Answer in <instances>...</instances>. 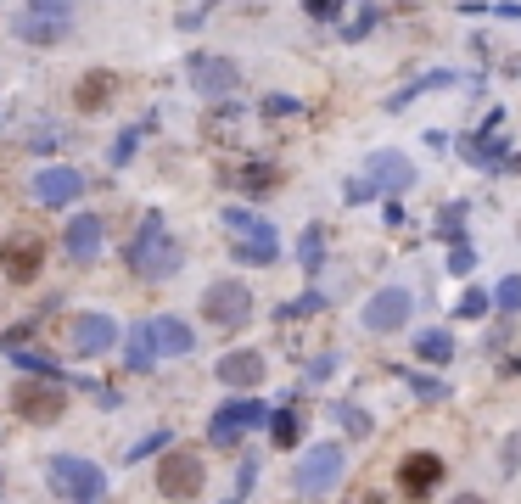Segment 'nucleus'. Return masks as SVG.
Listing matches in <instances>:
<instances>
[{"label": "nucleus", "mask_w": 521, "mask_h": 504, "mask_svg": "<svg viewBox=\"0 0 521 504\" xmlns=\"http://www.w3.org/2000/svg\"><path fill=\"white\" fill-rule=\"evenodd\" d=\"M370 196H376V185H370V180H348V202H370Z\"/></svg>", "instance_id": "36"}, {"label": "nucleus", "mask_w": 521, "mask_h": 504, "mask_svg": "<svg viewBox=\"0 0 521 504\" xmlns=\"http://www.w3.org/2000/svg\"><path fill=\"white\" fill-rule=\"evenodd\" d=\"M409 308H415V297L404 292V286H381L376 297H370L365 303V314H359V320H365V331H398V325L409 320Z\"/></svg>", "instance_id": "10"}, {"label": "nucleus", "mask_w": 521, "mask_h": 504, "mask_svg": "<svg viewBox=\"0 0 521 504\" xmlns=\"http://www.w3.org/2000/svg\"><path fill=\"white\" fill-rule=\"evenodd\" d=\"M79 191H85V174H79V168H40V174H34V196L51 202V208H68Z\"/></svg>", "instance_id": "15"}, {"label": "nucleus", "mask_w": 521, "mask_h": 504, "mask_svg": "<svg viewBox=\"0 0 521 504\" xmlns=\"http://www.w3.org/2000/svg\"><path fill=\"white\" fill-rule=\"evenodd\" d=\"M51 488H57L62 499H101V493H107V471L79 460V454H57V460H51Z\"/></svg>", "instance_id": "5"}, {"label": "nucleus", "mask_w": 521, "mask_h": 504, "mask_svg": "<svg viewBox=\"0 0 521 504\" xmlns=\"http://www.w3.org/2000/svg\"><path fill=\"white\" fill-rule=\"evenodd\" d=\"M62 247H68V258H96L101 252V219L96 213H79V219H68V236H62Z\"/></svg>", "instance_id": "17"}, {"label": "nucleus", "mask_w": 521, "mask_h": 504, "mask_svg": "<svg viewBox=\"0 0 521 504\" xmlns=\"http://www.w3.org/2000/svg\"><path fill=\"white\" fill-rule=\"evenodd\" d=\"M460 230H465V202H449V208H443V213H437V236H460Z\"/></svg>", "instance_id": "26"}, {"label": "nucleus", "mask_w": 521, "mask_h": 504, "mask_svg": "<svg viewBox=\"0 0 521 504\" xmlns=\"http://www.w3.org/2000/svg\"><path fill=\"white\" fill-rule=\"evenodd\" d=\"M34 12H51V17H68L73 12V0H29Z\"/></svg>", "instance_id": "35"}, {"label": "nucleus", "mask_w": 521, "mask_h": 504, "mask_svg": "<svg viewBox=\"0 0 521 504\" xmlns=\"http://www.w3.org/2000/svg\"><path fill=\"white\" fill-rule=\"evenodd\" d=\"M202 314H208L213 325H241L253 314V292H247L241 280H213L208 297H202Z\"/></svg>", "instance_id": "9"}, {"label": "nucleus", "mask_w": 521, "mask_h": 504, "mask_svg": "<svg viewBox=\"0 0 521 504\" xmlns=\"http://www.w3.org/2000/svg\"><path fill=\"white\" fill-rule=\"evenodd\" d=\"M505 370H516V376H521V359H510V364H505Z\"/></svg>", "instance_id": "39"}, {"label": "nucleus", "mask_w": 521, "mask_h": 504, "mask_svg": "<svg viewBox=\"0 0 521 504\" xmlns=\"http://www.w3.org/2000/svg\"><path fill=\"white\" fill-rule=\"evenodd\" d=\"M337 420H342V426H348V432H353V437H365V432H370V420H365V415H359V409H348V404H342V409H337Z\"/></svg>", "instance_id": "32"}, {"label": "nucleus", "mask_w": 521, "mask_h": 504, "mask_svg": "<svg viewBox=\"0 0 521 504\" xmlns=\"http://www.w3.org/2000/svg\"><path fill=\"white\" fill-rule=\"evenodd\" d=\"M157 493L163 499H197L202 493V460L191 448H169L163 465H157Z\"/></svg>", "instance_id": "6"}, {"label": "nucleus", "mask_w": 521, "mask_h": 504, "mask_svg": "<svg viewBox=\"0 0 521 504\" xmlns=\"http://www.w3.org/2000/svg\"><path fill=\"white\" fill-rule=\"evenodd\" d=\"M297 258H303V269H309V275L325 264V236H320V230H303V247H297Z\"/></svg>", "instance_id": "24"}, {"label": "nucleus", "mask_w": 521, "mask_h": 504, "mask_svg": "<svg viewBox=\"0 0 521 504\" xmlns=\"http://www.w3.org/2000/svg\"><path fill=\"white\" fill-rule=\"evenodd\" d=\"M493 303L516 314V308H521V275H505V280H499V286H493Z\"/></svg>", "instance_id": "27"}, {"label": "nucleus", "mask_w": 521, "mask_h": 504, "mask_svg": "<svg viewBox=\"0 0 521 504\" xmlns=\"http://www.w3.org/2000/svg\"><path fill=\"white\" fill-rule=\"evenodd\" d=\"M415 392H421V398H443V392H449V387H437L432 376H421V381H415Z\"/></svg>", "instance_id": "37"}, {"label": "nucleus", "mask_w": 521, "mask_h": 504, "mask_svg": "<svg viewBox=\"0 0 521 504\" xmlns=\"http://www.w3.org/2000/svg\"><path fill=\"white\" fill-rule=\"evenodd\" d=\"M437 84H449V73H426V79H415L409 90H398V96H393V107H404V101L426 96V90H437Z\"/></svg>", "instance_id": "29"}, {"label": "nucleus", "mask_w": 521, "mask_h": 504, "mask_svg": "<svg viewBox=\"0 0 521 504\" xmlns=\"http://www.w3.org/2000/svg\"><path fill=\"white\" fill-rule=\"evenodd\" d=\"M129 269L141 280H169L174 269H180V247L169 241V230H163V219H146L141 236H135V247H129Z\"/></svg>", "instance_id": "1"}, {"label": "nucleus", "mask_w": 521, "mask_h": 504, "mask_svg": "<svg viewBox=\"0 0 521 504\" xmlns=\"http://www.w3.org/2000/svg\"><path fill=\"white\" fill-rule=\"evenodd\" d=\"M107 101H113V79H107V73H85L79 90H73V107L79 112H101Z\"/></svg>", "instance_id": "19"}, {"label": "nucleus", "mask_w": 521, "mask_h": 504, "mask_svg": "<svg viewBox=\"0 0 521 504\" xmlns=\"http://www.w3.org/2000/svg\"><path fill=\"white\" fill-rule=\"evenodd\" d=\"M135 146H141V129H129V135L113 146V163H129V152H135Z\"/></svg>", "instance_id": "33"}, {"label": "nucleus", "mask_w": 521, "mask_h": 504, "mask_svg": "<svg viewBox=\"0 0 521 504\" xmlns=\"http://www.w3.org/2000/svg\"><path fill=\"white\" fill-rule=\"evenodd\" d=\"M225 224L230 236H236V258H247V264H275V252H281V241H275V230H269L258 213L247 208H225Z\"/></svg>", "instance_id": "3"}, {"label": "nucleus", "mask_w": 521, "mask_h": 504, "mask_svg": "<svg viewBox=\"0 0 521 504\" xmlns=\"http://www.w3.org/2000/svg\"><path fill=\"white\" fill-rule=\"evenodd\" d=\"M365 180L376 185V191L398 196V191L415 185V163H409L404 152H376V157H370V168H365Z\"/></svg>", "instance_id": "12"}, {"label": "nucleus", "mask_w": 521, "mask_h": 504, "mask_svg": "<svg viewBox=\"0 0 521 504\" xmlns=\"http://www.w3.org/2000/svg\"><path fill=\"white\" fill-rule=\"evenodd\" d=\"M23 34H29V40H57L62 23H57L51 12H40V17H29V23H23Z\"/></svg>", "instance_id": "28"}, {"label": "nucleus", "mask_w": 521, "mask_h": 504, "mask_svg": "<svg viewBox=\"0 0 521 504\" xmlns=\"http://www.w3.org/2000/svg\"><path fill=\"white\" fill-rule=\"evenodd\" d=\"M68 342H73V353L96 359V353L118 348V342H124V331H118L113 314H73V320H68Z\"/></svg>", "instance_id": "7"}, {"label": "nucleus", "mask_w": 521, "mask_h": 504, "mask_svg": "<svg viewBox=\"0 0 521 504\" xmlns=\"http://www.w3.org/2000/svg\"><path fill=\"white\" fill-rule=\"evenodd\" d=\"M12 409H17V420H29V426H51V420H62V409H68V392H62V381H17Z\"/></svg>", "instance_id": "4"}, {"label": "nucleus", "mask_w": 521, "mask_h": 504, "mask_svg": "<svg viewBox=\"0 0 521 504\" xmlns=\"http://www.w3.org/2000/svg\"><path fill=\"white\" fill-rule=\"evenodd\" d=\"M146 336H152L157 353H174V359L197 348V336H191V325H185V320H152V325H146Z\"/></svg>", "instance_id": "18"}, {"label": "nucleus", "mask_w": 521, "mask_h": 504, "mask_svg": "<svg viewBox=\"0 0 521 504\" xmlns=\"http://www.w3.org/2000/svg\"><path fill=\"white\" fill-rule=\"evenodd\" d=\"M124 359H129V370H146V364L157 359V348H152V336H146V325L129 336V353H124Z\"/></svg>", "instance_id": "23"}, {"label": "nucleus", "mask_w": 521, "mask_h": 504, "mask_svg": "<svg viewBox=\"0 0 521 504\" xmlns=\"http://www.w3.org/2000/svg\"><path fill=\"white\" fill-rule=\"evenodd\" d=\"M264 420H269V443H275V448H292L297 437H303V426H297L292 409H281V415H264Z\"/></svg>", "instance_id": "22"}, {"label": "nucleus", "mask_w": 521, "mask_h": 504, "mask_svg": "<svg viewBox=\"0 0 521 504\" xmlns=\"http://www.w3.org/2000/svg\"><path fill=\"white\" fill-rule=\"evenodd\" d=\"M465 12H471V17H482V12H488V17H510V23H516V17H521V6H516V0H493V6H488V0H465Z\"/></svg>", "instance_id": "25"}, {"label": "nucleus", "mask_w": 521, "mask_h": 504, "mask_svg": "<svg viewBox=\"0 0 521 504\" xmlns=\"http://www.w3.org/2000/svg\"><path fill=\"white\" fill-rule=\"evenodd\" d=\"M337 476H342V448H337V443H314L309 454L297 460L292 488L303 493V499H320V493L337 488Z\"/></svg>", "instance_id": "2"}, {"label": "nucleus", "mask_w": 521, "mask_h": 504, "mask_svg": "<svg viewBox=\"0 0 521 504\" xmlns=\"http://www.w3.org/2000/svg\"><path fill=\"white\" fill-rule=\"evenodd\" d=\"M275 180H281V168H275V163H247V168H236V185H241V191H269Z\"/></svg>", "instance_id": "21"}, {"label": "nucleus", "mask_w": 521, "mask_h": 504, "mask_svg": "<svg viewBox=\"0 0 521 504\" xmlns=\"http://www.w3.org/2000/svg\"><path fill=\"white\" fill-rule=\"evenodd\" d=\"M415 353H421L426 364H449L454 359V336L449 331H421L415 336Z\"/></svg>", "instance_id": "20"}, {"label": "nucleus", "mask_w": 521, "mask_h": 504, "mask_svg": "<svg viewBox=\"0 0 521 504\" xmlns=\"http://www.w3.org/2000/svg\"><path fill=\"white\" fill-rule=\"evenodd\" d=\"M437 482H443V460H437V454H404V460H398V488H404L409 499H426Z\"/></svg>", "instance_id": "14"}, {"label": "nucleus", "mask_w": 521, "mask_h": 504, "mask_svg": "<svg viewBox=\"0 0 521 504\" xmlns=\"http://www.w3.org/2000/svg\"><path fill=\"white\" fill-rule=\"evenodd\" d=\"M488 303H493V292H477V286H471V292L460 297V320H482V314H488Z\"/></svg>", "instance_id": "30"}, {"label": "nucleus", "mask_w": 521, "mask_h": 504, "mask_svg": "<svg viewBox=\"0 0 521 504\" xmlns=\"http://www.w3.org/2000/svg\"><path fill=\"white\" fill-rule=\"evenodd\" d=\"M253 476H258V465L247 460V465L236 471V499H247V493H253Z\"/></svg>", "instance_id": "34"}, {"label": "nucleus", "mask_w": 521, "mask_h": 504, "mask_svg": "<svg viewBox=\"0 0 521 504\" xmlns=\"http://www.w3.org/2000/svg\"><path fill=\"white\" fill-rule=\"evenodd\" d=\"M0 269H6V275H12L17 286H29V280L45 269V241H40V236H29V230L6 236V241H0Z\"/></svg>", "instance_id": "8"}, {"label": "nucleus", "mask_w": 521, "mask_h": 504, "mask_svg": "<svg viewBox=\"0 0 521 504\" xmlns=\"http://www.w3.org/2000/svg\"><path fill=\"white\" fill-rule=\"evenodd\" d=\"M471 264H477V252H471V247H465L460 236H454V252H449V269H454V275H471Z\"/></svg>", "instance_id": "31"}, {"label": "nucleus", "mask_w": 521, "mask_h": 504, "mask_svg": "<svg viewBox=\"0 0 521 504\" xmlns=\"http://www.w3.org/2000/svg\"><path fill=\"white\" fill-rule=\"evenodd\" d=\"M219 381H225V387H258V381H264V353H253V348L225 353V359H219Z\"/></svg>", "instance_id": "16"}, {"label": "nucleus", "mask_w": 521, "mask_h": 504, "mask_svg": "<svg viewBox=\"0 0 521 504\" xmlns=\"http://www.w3.org/2000/svg\"><path fill=\"white\" fill-rule=\"evenodd\" d=\"M258 420H264V404H258V398H241V404H225L219 415H213L208 437H213L219 448H236L241 432H247V426H258Z\"/></svg>", "instance_id": "11"}, {"label": "nucleus", "mask_w": 521, "mask_h": 504, "mask_svg": "<svg viewBox=\"0 0 521 504\" xmlns=\"http://www.w3.org/2000/svg\"><path fill=\"white\" fill-rule=\"evenodd\" d=\"M191 84H197L202 96H230L241 84V68L230 56H197V62H191Z\"/></svg>", "instance_id": "13"}, {"label": "nucleus", "mask_w": 521, "mask_h": 504, "mask_svg": "<svg viewBox=\"0 0 521 504\" xmlns=\"http://www.w3.org/2000/svg\"><path fill=\"white\" fill-rule=\"evenodd\" d=\"M264 112H297V101H286V96H269V101H264Z\"/></svg>", "instance_id": "38"}]
</instances>
